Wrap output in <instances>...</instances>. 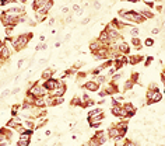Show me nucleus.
Masks as SVG:
<instances>
[{
	"mask_svg": "<svg viewBox=\"0 0 165 146\" xmlns=\"http://www.w3.org/2000/svg\"><path fill=\"white\" fill-rule=\"evenodd\" d=\"M32 38V34L28 32V34H21L18 35L17 38H13V48H14L15 52H20L28 45L30 40Z\"/></svg>",
	"mask_w": 165,
	"mask_h": 146,
	"instance_id": "nucleus-1",
	"label": "nucleus"
},
{
	"mask_svg": "<svg viewBox=\"0 0 165 146\" xmlns=\"http://www.w3.org/2000/svg\"><path fill=\"white\" fill-rule=\"evenodd\" d=\"M46 93H48V91L45 90V87H43V86L38 82V83L32 84L30 88H28L27 96H28V97L35 98V97H43V96H46Z\"/></svg>",
	"mask_w": 165,
	"mask_h": 146,
	"instance_id": "nucleus-2",
	"label": "nucleus"
},
{
	"mask_svg": "<svg viewBox=\"0 0 165 146\" xmlns=\"http://www.w3.org/2000/svg\"><path fill=\"white\" fill-rule=\"evenodd\" d=\"M162 98V94L161 91L158 90L157 87H150L147 90V96H146V100H147V104H154V103H158L161 101Z\"/></svg>",
	"mask_w": 165,
	"mask_h": 146,
	"instance_id": "nucleus-3",
	"label": "nucleus"
},
{
	"mask_svg": "<svg viewBox=\"0 0 165 146\" xmlns=\"http://www.w3.org/2000/svg\"><path fill=\"white\" fill-rule=\"evenodd\" d=\"M13 139V129L10 128H2L0 129V146H9Z\"/></svg>",
	"mask_w": 165,
	"mask_h": 146,
	"instance_id": "nucleus-4",
	"label": "nucleus"
},
{
	"mask_svg": "<svg viewBox=\"0 0 165 146\" xmlns=\"http://www.w3.org/2000/svg\"><path fill=\"white\" fill-rule=\"evenodd\" d=\"M67 91V86H66V83L62 82V80H59V84L58 87L55 88V90H52L49 94L52 96V97H63L64 93Z\"/></svg>",
	"mask_w": 165,
	"mask_h": 146,
	"instance_id": "nucleus-5",
	"label": "nucleus"
},
{
	"mask_svg": "<svg viewBox=\"0 0 165 146\" xmlns=\"http://www.w3.org/2000/svg\"><path fill=\"white\" fill-rule=\"evenodd\" d=\"M111 113H112L113 115H116V117H119V118H122V119L127 117V114H126V111H125V108H123L122 104H116V105H113L112 110H111Z\"/></svg>",
	"mask_w": 165,
	"mask_h": 146,
	"instance_id": "nucleus-6",
	"label": "nucleus"
},
{
	"mask_svg": "<svg viewBox=\"0 0 165 146\" xmlns=\"http://www.w3.org/2000/svg\"><path fill=\"white\" fill-rule=\"evenodd\" d=\"M58 84H59V80L55 79V77H52V79H49V80H45L42 86L45 87V90L48 91V93H50L52 90H55V88L58 87Z\"/></svg>",
	"mask_w": 165,
	"mask_h": 146,
	"instance_id": "nucleus-7",
	"label": "nucleus"
},
{
	"mask_svg": "<svg viewBox=\"0 0 165 146\" xmlns=\"http://www.w3.org/2000/svg\"><path fill=\"white\" fill-rule=\"evenodd\" d=\"M82 87L86 88L87 91H98V90H99V84H98L94 79H92V80H87V82L82 84Z\"/></svg>",
	"mask_w": 165,
	"mask_h": 146,
	"instance_id": "nucleus-8",
	"label": "nucleus"
},
{
	"mask_svg": "<svg viewBox=\"0 0 165 146\" xmlns=\"http://www.w3.org/2000/svg\"><path fill=\"white\" fill-rule=\"evenodd\" d=\"M107 135H108V138H109L111 140L115 139L116 136H122V135H120V132H119V129H118L115 125H111L109 129L107 131Z\"/></svg>",
	"mask_w": 165,
	"mask_h": 146,
	"instance_id": "nucleus-9",
	"label": "nucleus"
},
{
	"mask_svg": "<svg viewBox=\"0 0 165 146\" xmlns=\"http://www.w3.org/2000/svg\"><path fill=\"white\" fill-rule=\"evenodd\" d=\"M98 41H99V42H102V44H104V45L109 46L111 40H109V34H108V31H107V30L101 31V34L98 35Z\"/></svg>",
	"mask_w": 165,
	"mask_h": 146,
	"instance_id": "nucleus-10",
	"label": "nucleus"
},
{
	"mask_svg": "<svg viewBox=\"0 0 165 146\" xmlns=\"http://www.w3.org/2000/svg\"><path fill=\"white\" fill-rule=\"evenodd\" d=\"M116 51L119 52V54H122V55H127L129 52H130V46H129V44H127V42L122 41V42H120L119 45L116 46Z\"/></svg>",
	"mask_w": 165,
	"mask_h": 146,
	"instance_id": "nucleus-11",
	"label": "nucleus"
},
{
	"mask_svg": "<svg viewBox=\"0 0 165 146\" xmlns=\"http://www.w3.org/2000/svg\"><path fill=\"white\" fill-rule=\"evenodd\" d=\"M94 136L99 140V145H105L107 140H108V135H107V132L105 131H97L94 134Z\"/></svg>",
	"mask_w": 165,
	"mask_h": 146,
	"instance_id": "nucleus-12",
	"label": "nucleus"
},
{
	"mask_svg": "<svg viewBox=\"0 0 165 146\" xmlns=\"http://www.w3.org/2000/svg\"><path fill=\"white\" fill-rule=\"evenodd\" d=\"M123 108H125L127 117H133L136 114V107L133 105L131 103H125V104H123Z\"/></svg>",
	"mask_w": 165,
	"mask_h": 146,
	"instance_id": "nucleus-13",
	"label": "nucleus"
},
{
	"mask_svg": "<svg viewBox=\"0 0 165 146\" xmlns=\"http://www.w3.org/2000/svg\"><path fill=\"white\" fill-rule=\"evenodd\" d=\"M115 127L119 129V132H120V135L122 136H125L126 135V132H127V122H125V121H120V122H118V124H115Z\"/></svg>",
	"mask_w": 165,
	"mask_h": 146,
	"instance_id": "nucleus-14",
	"label": "nucleus"
},
{
	"mask_svg": "<svg viewBox=\"0 0 165 146\" xmlns=\"http://www.w3.org/2000/svg\"><path fill=\"white\" fill-rule=\"evenodd\" d=\"M34 105L38 107V108H43V107H46V96H43V97H35L34 98Z\"/></svg>",
	"mask_w": 165,
	"mask_h": 146,
	"instance_id": "nucleus-15",
	"label": "nucleus"
},
{
	"mask_svg": "<svg viewBox=\"0 0 165 146\" xmlns=\"http://www.w3.org/2000/svg\"><path fill=\"white\" fill-rule=\"evenodd\" d=\"M102 46H107V45H104L102 42H99L98 40H95V41H92L91 44H90V51H91V54H94V52H97L99 48H102Z\"/></svg>",
	"mask_w": 165,
	"mask_h": 146,
	"instance_id": "nucleus-16",
	"label": "nucleus"
},
{
	"mask_svg": "<svg viewBox=\"0 0 165 146\" xmlns=\"http://www.w3.org/2000/svg\"><path fill=\"white\" fill-rule=\"evenodd\" d=\"M112 140H113V146H126V142H127V139L125 136H116Z\"/></svg>",
	"mask_w": 165,
	"mask_h": 146,
	"instance_id": "nucleus-17",
	"label": "nucleus"
},
{
	"mask_svg": "<svg viewBox=\"0 0 165 146\" xmlns=\"http://www.w3.org/2000/svg\"><path fill=\"white\" fill-rule=\"evenodd\" d=\"M53 77V70L52 69H45L42 72V76H41V79L45 82V80H49V79H52Z\"/></svg>",
	"mask_w": 165,
	"mask_h": 146,
	"instance_id": "nucleus-18",
	"label": "nucleus"
},
{
	"mask_svg": "<svg viewBox=\"0 0 165 146\" xmlns=\"http://www.w3.org/2000/svg\"><path fill=\"white\" fill-rule=\"evenodd\" d=\"M137 13L144 18V20H146V18H154V14L150 11V10H147V9L146 10H140V11H137Z\"/></svg>",
	"mask_w": 165,
	"mask_h": 146,
	"instance_id": "nucleus-19",
	"label": "nucleus"
},
{
	"mask_svg": "<svg viewBox=\"0 0 165 146\" xmlns=\"http://www.w3.org/2000/svg\"><path fill=\"white\" fill-rule=\"evenodd\" d=\"M101 114H104L102 108H95V110H91V111L88 113V118H92V117H97V115H101Z\"/></svg>",
	"mask_w": 165,
	"mask_h": 146,
	"instance_id": "nucleus-20",
	"label": "nucleus"
},
{
	"mask_svg": "<svg viewBox=\"0 0 165 146\" xmlns=\"http://www.w3.org/2000/svg\"><path fill=\"white\" fill-rule=\"evenodd\" d=\"M141 59H143V56H140V55H137V56H130V58L127 59V62L130 65H137L139 62L141 61Z\"/></svg>",
	"mask_w": 165,
	"mask_h": 146,
	"instance_id": "nucleus-21",
	"label": "nucleus"
},
{
	"mask_svg": "<svg viewBox=\"0 0 165 146\" xmlns=\"http://www.w3.org/2000/svg\"><path fill=\"white\" fill-rule=\"evenodd\" d=\"M22 125H24L27 129H34L35 128V122L32 121V119H24V121H22Z\"/></svg>",
	"mask_w": 165,
	"mask_h": 146,
	"instance_id": "nucleus-22",
	"label": "nucleus"
},
{
	"mask_svg": "<svg viewBox=\"0 0 165 146\" xmlns=\"http://www.w3.org/2000/svg\"><path fill=\"white\" fill-rule=\"evenodd\" d=\"M131 45L136 46L137 49H140V48H141V41H140V38H139V36H131Z\"/></svg>",
	"mask_w": 165,
	"mask_h": 146,
	"instance_id": "nucleus-23",
	"label": "nucleus"
},
{
	"mask_svg": "<svg viewBox=\"0 0 165 146\" xmlns=\"http://www.w3.org/2000/svg\"><path fill=\"white\" fill-rule=\"evenodd\" d=\"M135 84H136V83H135V82H131L130 79H129V80H126V82H125V86H123V90H125V91L131 90V88H133V86H135Z\"/></svg>",
	"mask_w": 165,
	"mask_h": 146,
	"instance_id": "nucleus-24",
	"label": "nucleus"
},
{
	"mask_svg": "<svg viewBox=\"0 0 165 146\" xmlns=\"http://www.w3.org/2000/svg\"><path fill=\"white\" fill-rule=\"evenodd\" d=\"M129 31V34H130L131 36H139V34H140V31H139V28L136 27H126Z\"/></svg>",
	"mask_w": 165,
	"mask_h": 146,
	"instance_id": "nucleus-25",
	"label": "nucleus"
},
{
	"mask_svg": "<svg viewBox=\"0 0 165 146\" xmlns=\"http://www.w3.org/2000/svg\"><path fill=\"white\" fill-rule=\"evenodd\" d=\"M70 104L73 107H80V105H82V101H81V98H80V97H74L73 100H71Z\"/></svg>",
	"mask_w": 165,
	"mask_h": 146,
	"instance_id": "nucleus-26",
	"label": "nucleus"
},
{
	"mask_svg": "<svg viewBox=\"0 0 165 146\" xmlns=\"http://www.w3.org/2000/svg\"><path fill=\"white\" fill-rule=\"evenodd\" d=\"M88 146H101V145H99V140H98L97 138L91 136V139H90V142H88Z\"/></svg>",
	"mask_w": 165,
	"mask_h": 146,
	"instance_id": "nucleus-27",
	"label": "nucleus"
},
{
	"mask_svg": "<svg viewBox=\"0 0 165 146\" xmlns=\"http://www.w3.org/2000/svg\"><path fill=\"white\" fill-rule=\"evenodd\" d=\"M130 80H131V82H135V83H137L139 82V73L137 72H133V73H131Z\"/></svg>",
	"mask_w": 165,
	"mask_h": 146,
	"instance_id": "nucleus-28",
	"label": "nucleus"
},
{
	"mask_svg": "<svg viewBox=\"0 0 165 146\" xmlns=\"http://www.w3.org/2000/svg\"><path fill=\"white\" fill-rule=\"evenodd\" d=\"M144 45H146V46H153L154 45V41L151 40V38H147V40L144 41Z\"/></svg>",
	"mask_w": 165,
	"mask_h": 146,
	"instance_id": "nucleus-29",
	"label": "nucleus"
},
{
	"mask_svg": "<svg viewBox=\"0 0 165 146\" xmlns=\"http://www.w3.org/2000/svg\"><path fill=\"white\" fill-rule=\"evenodd\" d=\"M101 72H102V70L99 69V67H97V69H94L91 72V75H92V76H98V75H101Z\"/></svg>",
	"mask_w": 165,
	"mask_h": 146,
	"instance_id": "nucleus-30",
	"label": "nucleus"
},
{
	"mask_svg": "<svg viewBox=\"0 0 165 146\" xmlns=\"http://www.w3.org/2000/svg\"><path fill=\"white\" fill-rule=\"evenodd\" d=\"M41 49H46V44H39L35 46V51H41Z\"/></svg>",
	"mask_w": 165,
	"mask_h": 146,
	"instance_id": "nucleus-31",
	"label": "nucleus"
},
{
	"mask_svg": "<svg viewBox=\"0 0 165 146\" xmlns=\"http://www.w3.org/2000/svg\"><path fill=\"white\" fill-rule=\"evenodd\" d=\"M126 146H137V143H136L135 140L127 139V142H126Z\"/></svg>",
	"mask_w": 165,
	"mask_h": 146,
	"instance_id": "nucleus-32",
	"label": "nucleus"
},
{
	"mask_svg": "<svg viewBox=\"0 0 165 146\" xmlns=\"http://www.w3.org/2000/svg\"><path fill=\"white\" fill-rule=\"evenodd\" d=\"M151 61H153V56H148V58L146 59V62H144V65H146V66H150V65H151Z\"/></svg>",
	"mask_w": 165,
	"mask_h": 146,
	"instance_id": "nucleus-33",
	"label": "nucleus"
},
{
	"mask_svg": "<svg viewBox=\"0 0 165 146\" xmlns=\"http://www.w3.org/2000/svg\"><path fill=\"white\" fill-rule=\"evenodd\" d=\"M94 9L98 10V9H101V3L98 2V0H94Z\"/></svg>",
	"mask_w": 165,
	"mask_h": 146,
	"instance_id": "nucleus-34",
	"label": "nucleus"
},
{
	"mask_svg": "<svg viewBox=\"0 0 165 146\" xmlns=\"http://www.w3.org/2000/svg\"><path fill=\"white\" fill-rule=\"evenodd\" d=\"M82 65H84V62H77V63H76V65H74V66H73V67H74V69H76V70H77V69H78V67H81V66H82Z\"/></svg>",
	"mask_w": 165,
	"mask_h": 146,
	"instance_id": "nucleus-35",
	"label": "nucleus"
},
{
	"mask_svg": "<svg viewBox=\"0 0 165 146\" xmlns=\"http://www.w3.org/2000/svg\"><path fill=\"white\" fill-rule=\"evenodd\" d=\"M98 96H99V97H102V98H104L105 96H108V94H107V91H105V90H101V91H99V94H98Z\"/></svg>",
	"mask_w": 165,
	"mask_h": 146,
	"instance_id": "nucleus-36",
	"label": "nucleus"
},
{
	"mask_svg": "<svg viewBox=\"0 0 165 146\" xmlns=\"http://www.w3.org/2000/svg\"><path fill=\"white\" fill-rule=\"evenodd\" d=\"M90 20H91V15H90V17H87V18H84V20L81 21V24H87V23H90Z\"/></svg>",
	"mask_w": 165,
	"mask_h": 146,
	"instance_id": "nucleus-37",
	"label": "nucleus"
},
{
	"mask_svg": "<svg viewBox=\"0 0 165 146\" xmlns=\"http://www.w3.org/2000/svg\"><path fill=\"white\" fill-rule=\"evenodd\" d=\"M146 4H147V7H148V9H153V7H154L153 2H146Z\"/></svg>",
	"mask_w": 165,
	"mask_h": 146,
	"instance_id": "nucleus-38",
	"label": "nucleus"
},
{
	"mask_svg": "<svg viewBox=\"0 0 165 146\" xmlns=\"http://www.w3.org/2000/svg\"><path fill=\"white\" fill-rule=\"evenodd\" d=\"M18 91H20V88H18V87H15V88H13V90H11V94L14 96V94H17Z\"/></svg>",
	"mask_w": 165,
	"mask_h": 146,
	"instance_id": "nucleus-39",
	"label": "nucleus"
},
{
	"mask_svg": "<svg viewBox=\"0 0 165 146\" xmlns=\"http://www.w3.org/2000/svg\"><path fill=\"white\" fill-rule=\"evenodd\" d=\"M159 31H161V28H153V30H151V32H153V34H158Z\"/></svg>",
	"mask_w": 165,
	"mask_h": 146,
	"instance_id": "nucleus-40",
	"label": "nucleus"
},
{
	"mask_svg": "<svg viewBox=\"0 0 165 146\" xmlns=\"http://www.w3.org/2000/svg\"><path fill=\"white\" fill-rule=\"evenodd\" d=\"M62 13H63V14H67V13H69V7H63V9H62Z\"/></svg>",
	"mask_w": 165,
	"mask_h": 146,
	"instance_id": "nucleus-41",
	"label": "nucleus"
},
{
	"mask_svg": "<svg viewBox=\"0 0 165 146\" xmlns=\"http://www.w3.org/2000/svg\"><path fill=\"white\" fill-rule=\"evenodd\" d=\"M24 59H20V61H18V63H17V66H18V67H21L22 66V63H24Z\"/></svg>",
	"mask_w": 165,
	"mask_h": 146,
	"instance_id": "nucleus-42",
	"label": "nucleus"
},
{
	"mask_svg": "<svg viewBox=\"0 0 165 146\" xmlns=\"http://www.w3.org/2000/svg\"><path fill=\"white\" fill-rule=\"evenodd\" d=\"M49 24H50V25L55 24V18H50V20H49Z\"/></svg>",
	"mask_w": 165,
	"mask_h": 146,
	"instance_id": "nucleus-43",
	"label": "nucleus"
},
{
	"mask_svg": "<svg viewBox=\"0 0 165 146\" xmlns=\"http://www.w3.org/2000/svg\"><path fill=\"white\" fill-rule=\"evenodd\" d=\"M157 11L161 13V11H162V7H161V6H157Z\"/></svg>",
	"mask_w": 165,
	"mask_h": 146,
	"instance_id": "nucleus-44",
	"label": "nucleus"
},
{
	"mask_svg": "<svg viewBox=\"0 0 165 146\" xmlns=\"http://www.w3.org/2000/svg\"><path fill=\"white\" fill-rule=\"evenodd\" d=\"M18 2H20V3H22V4H25V3L28 2V0H18Z\"/></svg>",
	"mask_w": 165,
	"mask_h": 146,
	"instance_id": "nucleus-45",
	"label": "nucleus"
},
{
	"mask_svg": "<svg viewBox=\"0 0 165 146\" xmlns=\"http://www.w3.org/2000/svg\"><path fill=\"white\" fill-rule=\"evenodd\" d=\"M129 2H131V3H137L139 0H129Z\"/></svg>",
	"mask_w": 165,
	"mask_h": 146,
	"instance_id": "nucleus-46",
	"label": "nucleus"
},
{
	"mask_svg": "<svg viewBox=\"0 0 165 146\" xmlns=\"http://www.w3.org/2000/svg\"><path fill=\"white\" fill-rule=\"evenodd\" d=\"M82 146H88V145H82Z\"/></svg>",
	"mask_w": 165,
	"mask_h": 146,
	"instance_id": "nucleus-47",
	"label": "nucleus"
}]
</instances>
